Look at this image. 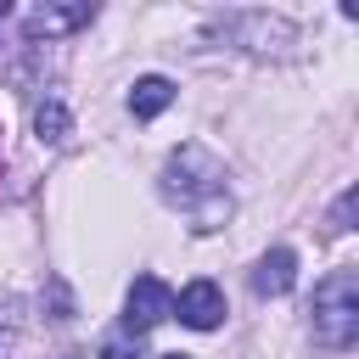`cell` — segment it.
<instances>
[{"label": "cell", "instance_id": "cell-7", "mask_svg": "<svg viewBox=\"0 0 359 359\" xmlns=\"http://www.w3.org/2000/svg\"><path fill=\"white\" fill-rule=\"evenodd\" d=\"M168 107H174V84H168L163 73L135 79V90H129V112H135V118H157V112H168Z\"/></svg>", "mask_w": 359, "mask_h": 359}, {"label": "cell", "instance_id": "cell-5", "mask_svg": "<svg viewBox=\"0 0 359 359\" xmlns=\"http://www.w3.org/2000/svg\"><path fill=\"white\" fill-rule=\"evenodd\" d=\"M95 17V6H39V11H28V22H22V34L28 39H56V34H73V28H84Z\"/></svg>", "mask_w": 359, "mask_h": 359}, {"label": "cell", "instance_id": "cell-6", "mask_svg": "<svg viewBox=\"0 0 359 359\" xmlns=\"http://www.w3.org/2000/svg\"><path fill=\"white\" fill-rule=\"evenodd\" d=\"M292 280H297V252H292V247L264 252L258 269H252V292H258V297H280V292H292Z\"/></svg>", "mask_w": 359, "mask_h": 359}, {"label": "cell", "instance_id": "cell-12", "mask_svg": "<svg viewBox=\"0 0 359 359\" xmlns=\"http://www.w3.org/2000/svg\"><path fill=\"white\" fill-rule=\"evenodd\" d=\"M0 163H6V151H0Z\"/></svg>", "mask_w": 359, "mask_h": 359}, {"label": "cell", "instance_id": "cell-2", "mask_svg": "<svg viewBox=\"0 0 359 359\" xmlns=\"http://www.w3.org/2000/svg\"><path fill=\"white\" fill-rule=\"evenodd\" d=\"M359 337V269H331L314 286V342L320 348H353Z\"/></svg>", "mask_w": 359, "mask_h": 359}, {"label": "cell", "instance_id": "cell-1", "mask_svg": "<svg viewBox=\"0 0 359 359\" xmlns=\"http://www.w3.org/2000/svg\"><path fill=\"white\" fill-rule=\"evenodd\" d=\"M157 191H163L168 208H180V213L191 219L196 236H208V230H219V224L230 219L224 163H219L208 146H196V140H185L180 151H168V163H163V174H157Z\"/></svg>", "mask_w": 359, "mask_h": 359}, {"label": "cell", "instance_id": "cell-8", "mask_svg": "<svg viewBox=\"0 0 359 359\" xmlns=\"http://www.w3.org/2000/svg\"><path fill=\"white\" fill-rule=\"evenodd\" d=\"M34 129H39V140H62L67 135V107L62 101H39V112H34Z\"/></svg>", "mask_w": 359, "mask_h": 359}, {"label": "cell", "instance_id": "cell-3", "mask_svg": "<svg viewBox=\"0 0 359 359\" xmlns=\"http://www.w3.org/2000/svg\"><path fill=\"white\" fill-rule=\"evenodd\" d=\"M168 314H174V292H168L157 275H135V286H129V297H123V331L140 337V331L163 325Z\"/></svg>", "mask_w": 359, "mask_h": 359}, {"label": "cell", "instance_id": "cell-10", "mask_svg": "<svg viewBox=\"0 0 359 359\" xmlns=\"http://www.w3.org/2000/svg\"><path fill=\"white\" fill-rule=\"evenodd\" d=\"M353 202H359V191H342V202H337V230H348V219H353Z\"/></svg>", "mask_w": 359, "mask_h": 359}, {"label": "cell", "instance_id": "cell-4", "mask_svg": "<svg viewBox=\"0 0 359 359\" xmlns=\"http://www.w3.org/2000/svg\"><path fill=\"white\" fill-rule=\"evenodd\" d=\"M174 314H180L191 331H213V325L224 320V292H219L213 280H191V286L174 297Z\"/></svg>", "mask_w": 359, "mask_h": 359}, {"label": "cell", "instance_id": "cell-9", "mask_svg": "<svg viewBox=\"0 0 359 359\" xmlns=\"http://www.w3.org/2000/svg\"><path fill=\"white\" fill-rule=\"evenodd\" d=\"M101 359H146V348H140V337L129 342V337H112L107 348H101Z\"/></svg>", "mask_w": 359, "mask_h": 359}, {"label": "cell", "instance_id": "cell-11", "mask_svg": "<svg viewBox=\"0 0 359 359\" xmlns=\"http://www.w3.org/2000/svg\"><path fill=\"white\" fill-rule=\"evenodd\" d=\"M163 359H191V353H163Z\"/></svg>", "mask_w": 359, "mask_h": 359}]
</instances>
